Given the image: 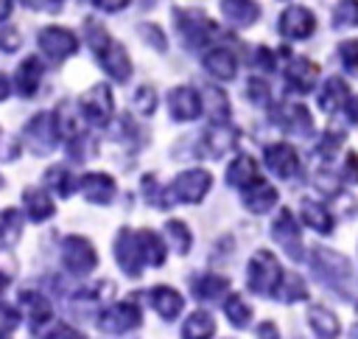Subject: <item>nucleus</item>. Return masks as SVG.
<instances>
[{"mask_svg": "<svg viewBox=\"0 0 358 339\" xmlns=\"http://www.w3.org/2000/svg\"><path fill=\"white\" fill-rule=\"evenodd\" d=\"M246 280H249V289H252L255 294L268 297V294H274V289L280 286L282 269H280L277 258H274L268 249H260V252H255L252 261H249Z\"/></svg>", "mask_w": 358, "mask_h": 339, "instance_id": "nucleus-1", "label": "nucleus"}, {"mask_svg": "<svg viewBox=\"0 0 358 339\" xmlns=\"http://www.w3.org/2000/svg\"><path fill=\"white\" fill-rule=\"evenodd\" d=\"M59 137H62V132H59V123H56L53 112H36L25 123V143L36 157L50 154L59 146Z\"/></svg>", "mask_w": 358, "mask_h": 339, "instance_id": "nucleus-2", "label": "nucleus"}, {"mask_svg": "<svg viewBox=\"0 0 358 339\" xmlns=\"http://www.w3.org/2000/svg\"><path fill=\"white\" fill-rule=\"evenodd\" d=\"M210 185H213V177L207 171H201V168L182 171L171 182V188L165 191V199H168V205L171 202H190V205H196V202H201L207 196Z\"/></svg>", "mask_w": 358, "mask_h": 339, "instance_id": "nucleus-3", "label": "nucleus"}, {"mask_svg": "<svg viewBox=\"0 0 358 339\" xmlns=\"http://www.w3.org/2000/svg\"><path fill=\"white\" fill-rule=\"evenodd\" d=\"M62 263L76 275H90L98 266V252L84 235H67L62 241Z\"/></svg>", "mask_w": 358, "mask_h": 339, "instance_id": "nucleus-4", "label": "nucleus"}, {"mask_svg": "<svg viewBox=\"0 0 358 339\" xmlns=\"http://www.w3.org/2000/svg\"><path fill=\"white\" fill-rule=\"evenodd\" d=\"M92 50H95L98 64L106 70V76H109L112 81H129V78H131V59H129V53L123 50L120 42H115V39L106 36V39H103L101 45H95Z\"/></svg>", "mask_w": 358, "mask_h": 339, "instance_id": "nucleus-5", "label": "nucleus"}, {"mask_svg": "<svg viewBox=\"0 0 358 339\" xmlns=\"http://www.w3.org/2000/svg\"><path fill=\"white\" fill-rule=\"evenodd\" d=\"M78 112L90 126H106L112 118V92L106 84H95L90 87L81 98H78Z\"/></svg>", "mask_w": 358, "mask_h": 339, "instance_id": "nucleus-6", "label": "nucleus"}, {"mask_svg": "<svg viewBox=\"0 0 358 339\" xmlns=\"http://www.w3.org/2000/svg\"><path fill=\"white\" fill-rule=\"evenodd\" d=\"M36 42H39V50H42L50 62H64L67 56H73V53L78 50L76 34L67 31V28H59V25L42 28L39 36H36Z\"/></svg>", "mask_w": 358, "mask_h": 339, "instance_id": "nucleus-7", "label": "nucleus"}, {"mask_svg": "<svg viewBox=\"0 0 358 339\" xmlns=\"http://www.w3.org/2000/svg\"><path fill=\"white\" fill-rule=\"evenodd\" d=\"M271 235H274V241H280V247L285 249V255L291 261H302V255H305V249H302V230H299V221L294 219L291 210H285V207L280 210V216L271 224Z\"/></svg>", "mask_w": 358, "mask_h": 339, "instance_id": "nucleus-8", "label": "nucleus"}, {"mask_svg": "<svg viewBox=\"0 0 358 339\" xmlns=\"http://www.w3.org/2000/svg\"><path fill=\"white\" fill-rule=\"evenodd\" d=\"M140 322H143V317H140L137 305H131V303H115V305L103 308L101 317H98V328H101L103 333H112V336L129 333V331L137 328Z\"/></svg>", "mask_w": 358, "mask_h": 339, "instance_id": "nucleus-9", "label": "nucleus"}, {"mask_svg": "<svg viewBox=\"0 0 358 339\" xmlns=\"http://www.w3.org/2000/svg\"><path fill=\"white\" fill-rule=\"evenodd\" d=\"M313 28H316V17L305 6H288L277 20V31L285 39H308Z\"/></svg>", "mask_w": 358, "mask_h": 339, "instance_id": "nucleus-10", "label": "nucleus"}, {"mask_svg": "<svg viewBox=\"0 0 358 339\" xmlns=\"http://www.w3.org/2000/svg\"><path fill=\"white\" fill-rule=\"evenodd\" d=\"M115 258L120 263V269L129 275V277H137L140 269L145 266L143 263V252H140V244H137V233L131 227H123L117 233V241H115Z\"/></svg>", "mask_w": 358, "mask_h": 339, "instance_id": "nucleus-11", "label": "nucleus"}, {"mask_svg": "<svg viewBox=\"0 0 358 339\" xmlns=\"http://www.w3.org/2000/svg\"><path fill=\"white\" fill-rule=\"evenodd\" d=\"M204 104H201V95L193 90V87H173L168 92V112L173 120L185 123V120H196L201 115Z\"/></svg>", "mask_w": 358, "mask_h": 339, "instance_id": "nucleus-12", "label": "nucleus"}, {"mask_svg": "<svg viewBox=\"0 0 358 339\" xmlns=\"http://www.w3.org/2000/svg\"><path fill=\"white\" fill-rule=\"evenodd\" d=\"M263 160H266V168H268L274 177H280V179H291V177H296V171H299V157H296V151H294L288 143H274V146H268V148L263 151Z\"/></svg>", "mask_w": 358, "mask_h": 339, "instance_id": "nucleus-13", "label": "nucleus"}, {"mask_svg": "<svg viewBox=\"0 0 358 339\" xmlns=\"http://www.w3.org/2000/svg\"><path fill=\"white\" fill-rule=\"evenodd\" d=\"M313 269L319 277H324L327 283H344L350 280V261L333 249H316L313 252Z\"/></svg>", "mask_w": 358, "mask_h": 339, "instance_id": "nucleus-14", "label": "nucleus"}, {"mask_svg": "<svg viewBox=\"0 0 358 339\" xmlns=\"http://www.w3.org/2000/svg\"><path fill=\"white\" fill-rule=\"evenodd\" d=\"M235 143H238V129L227 123H213L201 137V151L204 157H224L235 148Z\"/></svg>", "mask_w": 358, "mask_h": 339, "instance_id": "nucleus-15", "label": "nucleus"}, {"mask_svg": "<svg viewBox=\"0 0 358 339\" xmlns=\"http://www.w3.org/2000/svg\"><path fill=\"white\" fill-rule=\"evenodd\" d=\"M78 191L92 205H109L115 199V179L109 174H84L78 179Z\"/></svg>", "mask_w": 358, "mask_h": 339, "instance_id": "nucleus-16", "label": "nucleus"}, {"mask_svg": "<svg viewBox=\"0 0 358 339\" xmlns=\"http://www.w3.org/2000/svg\"><path fill=\"white\" fill-rule=\"evenodd\" d=\"M204 70L213 76V78H221V81H229L235 78L238 73V59L229 48H213L204 53Z\"/></svg>", "mask_w": 358, "mask_h": 339, "instance_id": "nucleus-17", "label": "nucleus"}, {"mask_svg": "<svg viewBox=\"0 0 358 339\" xmlns=\"http://www.w3.org/2000/svg\"><path fill=\"white\" fill-rule=\"evenodd\" d=\"M282 76H285V81H288L291 90H296V92H310L319 73H316V64H313V62H308V59H291V64H285Z\"/></svg>", "mask_w": 358, "mask_h": 339, "instance_id": "nucleus-18", "label": "nucleus"}, {"mask_svg": "<svg viewBox=\"0 0 358 339\" xmlns=\"http://www.w3.org/2000/svg\"><path fill=\"white\" fill-rule=\"evenodd\" d=\"M274 205H277V191L268 182L257 179L249 188H243V207L249 213H257L260 216V213H268Z\"/></svg>", "mask_w": 358, "mask_h": 339, "instance_id": "nucleus-19", "label": "nucleus"}, {"mask_svg": "<svg viewBox=\"0 0 358 339\" xmlns=\"http://www.w3.org/2000/svg\"><path fill=\"white\" fill-rule=\"evenodd\" d=\"M221 14L235 28H249L260 20V6L255 0H221Z\"/></svg>", "mask_w": 358, "mask_h": 339, "instance_id": "nucleus-20", "label": "nucleus"}, {"mask_svg": "<svg viewBox=\"0 0 358 339\" xmlns=\"http://www.w3.org/2000/svg\"><path fill=\"white\" fill-rule=\"evenodd\" d=\"M39 78H42V62L36 56H28V59L20 62V67L14 73V90L22 98H31L39 87Z\"/></svg>", "mask_w": 358, "mask_h": 339, "instance_id": "nucleus-21", "label": "nucleus"}, {"mask_svg": "<svg viewBox=\"0 0 358 339\" xmlns=\"http://www.w3.org/2000/svg\"><path fill=\"white\" fill-rule=\"evenodd\" d=\"M277 123L291 132V134H310L313 132V118L302 104H288L277 112Z\"/></svg>", "mask_w": 358, "mask_h": 339, "instance_id": "nucleus-22", "label": "nucleus"}, {"mask_svg": "<svg viewBox=\"0 0 358 339\" xmlns=\"http://www.w3.org/2000/svg\"><path fill=\"white\" fill-rule=\"evenodd\" d=\"M176 22H179V31L190 48H199L207 39V34L213 31V25L201 14H190V11H176Z\"/></svg>", "mask_w": 358, "mask_h": 339, "instance_id": "nucleus-23", "label": "nucleus"}, {"mask_svg": "<svg viewBox=\"0 0 358 339\" xmlns=\"http://www.w3.org/2000/svg\"><path fill=\"white\" fill-rule=\"evenodd\" d=\"M260 179V174H257V162H255V157H249V154H238L232 162H229V168H227V182L232 185V188H249L252 182H257Z\"/></svg>", "mask_w": 358, "mask_h": 339, "instance_id": "nucleus-24", "label": "nucleus"}, {"mask_svg": "<svg viewBox=\"0 0 358 339\" xmlns=\"http://www.w3.org/2000/svg\"><path fill=\"white\" fill-rule=\"evenodd\" d=\"M151 305H154V311H157L162 319H176L179 311H182V305H185V300H182V294H179L176 289H171V286H154V291H151Z\"/></svg>", "mask_w": 358, "mask_h": 339, "instance_id": "nucleus-25", "label": "nucleus"}, {"mask_svg": "<svg viewBox=\"0 0 358 339\" xmlns=\"http://www.w3.org/2000/svg\"><path fill=\"white\" fill-rule=\"evenodd\" d=\"M308 325L313 328V333L319 339H336L341 333V325H338V317L330 311V308H322V305H310L308 308Z\"/></svg>", "mask_w": 358, "mask_h": 339, "instance_id": "nucleus-26", "label": "nucleus"}, {"mask_svg": "<svg viewBox=\"0 0 358 339\" xmlns=\"http://www.w3.org/2000/svg\"><path fill=\"white\" fill-rule=\"evenodd\" d=\"M22 202H25V213H28L31 221H45V219H50L56 213L53 199L45 191H39V188H25Z\"/></svg>", "mask_w": 358, "mask_h": 339, "instance_id": "nucleus-27", "label": "nucleus"}, {"mask_svg": "<svg viewBox=\"0 0 358 339\" xmlns=\"http://www.w3.org/2000/svg\"><path fill=\"white\" fill-rule=\"evenodd\" d=\"M20 300L31 308V311H28V314H31V331L39 333V331L53 319V305H50L42 294H36V291H22Z\"/></svg>", "mask_w": 358, "mask_h": 339, "instance_id": "nucleus-28", "label": "nucleus"}, {"mask_svg": "<svg viewBox=\"0 0 358 339\" xmlns=\"http://www.w3.org/2000/svg\"><path fill=\"white\" fill-rule=\"evenodd\" d=\"M137 233V244L143 252V263L145 266H162L165 261V244L154 230H134Z\"/></svg>", "mask_w": 358, "mask_h": 339, "instance_id": "nucleus-29", "label": "nucleus"}, {"mask_svg": "<svg viewBox=\"0 0 358 339\" xmlns=\"http://www.w3.org/2000/svg\"><path fill=\"white\" fill-rule=\"evenodd\" d=\"M347 95H350L347 84H344L338 76H333V78L324 81V87H322V92H319V106H322L324 112H336V109L344 106Z\"/></svg>", "mask_w": 358, "mask_h": 339, "instance_id": "nucleus-30", "label": "nucleus"}, {"mask_svg": "<svg viewBox=\"0 0 358 339\" xmlns=\"http://www.w3.org/2000/svg\"><path fill=\"white\" fill-rule=\"evenodd\" d=\"M302 221L310 227V230H316V233H333V216L324 210V205H319V202H310V199H305L302 202Z\"/></svg>", "mask_w": 358, "mask_h": 339, "instance_id": "nucleus-31", "label": "nucleus"}, {"mask_svg": "<svg viewBox=\"0 0 358 339\" xmlns=\"http://www.w3.org/2000/svg\"><path fill=\"white\" fill-rule=\"evenodd\" d=\"M227 289H229V283L221 275H199V277H193V294L199 300H218Z\"/></svg>", "mask_w": 358, "mask_h": 339, "instance_id": "nucleus-32", "label": "nucleus"}, {"mask_svg": "<svg viewBox=\"0 0 358 339\" xmlns=\"http://www.w3.org/2000/svg\"><path fill=\"white\" fill-rule=\"evenodd\" d=\"M215 331V319L207 311H193L182 328V339H210Z\"/></svg>", "mask_w": 358, "mask_h": 339, "instance_id": "nucleus-33", "label": "nucleus"}, {"mask_svg": "<svg viewBox=\"0 0 358 339\" xmlns=\"http://www.w3.org/2000/svg\"><path fill=\"white\" fill-rule=\"evenodd\" d=\"M277 300L282 303H296V300H305L308 297V289H305V280L299 275H282L277 291H274Z\"/></svg>", "mask_w": 358, "mask_h": 339, "instance_id": "nucleus-34", "label": "nucleus"}, {"mask_svg": "<svg viewBox=\"0 0 358 339\" xmlns=\"http://www.w3.org/2000/svg\"><path fill=\"white\" fill-rule=\"evenodd\" d=\"M45 182H48V188H53L59 196H70V193L78 188V179L70 177V171L62 168V165L48 168V171H45Z\"/></svg>", "mask_w": 358, "mask_h": 339, "instance_id": "nucleus-35", "label": "nucleus"}, {"mask_svg": "<svg viewBox=\"0 0 358 339\" xmlns=\"http://www.w3.org/2000/svg\"><path fill=\"white\" fill-rule=\"evenodd\" d=\"M165 235H168V244H173V249H176L179 255H185V252L190 249V244H193L190 227H187L185 221H179V219L165 221Z\"/></svg>", "mask_w": 358, "mask_h": 339, "instance_id": "nucleus-36", "label": "nucleus"}, {"mask_svg": "<svg viewBox=\"0 0 358 339\" xmlns=\"http://www.w3.org/2000/svg\"><path fill=\"white\" fill-rule=\"evenodd\" d=\"M224 311H227V319H229L235 328H246V325L252 322V308L246 305V300H243L241 294H232V297H227V303H224Z\"/></svg>", "mask_w": 358, "mask_h": 339, "instance_id": "nucleus-37", "label": "nucleus"}, {"mask_svg": "<svg viewBox=\"0 0 358 339\" xmlns=\"http://www.w3.org/2000/svg\"><path fill=\"white\" fill-rule=\"evenodd\" d=\"M333 28H358V0H338L336 3Z\"/></svg>", "mask_w": 358, "mask_h": 339, "instance_id": "nucleus-38", "label": "nucleus"}, {"mask_svg": "<svg viewBox=\"0 0 358 339\" xmlns=\"http://www.w3.org/2000/svg\"><path fill=\"white\" fill-rule=\"evenodd\" d=\"M22 233V219H20V210H3L0 213V241L3 244H14Z\"/></svg>", "mask_w": 358, "mask_h": 339, "instance_id": "nucleus-39", "label": "nucleus"}, {"mask_svg": "<svg viewBox=\"0 0 358 339\" xmlns=\"http://www.w3.org/2000/svg\"><path fill=\"white\" fill-rule=\"evenodd\" d=\"M207 101H210V115L215 118V123H227V118H229L227 95L221 90H207Z\"/></svg>", "mask_w": 358, "mask_h": 339, "instance_id": "nucleus-40", "label": "nucleus"}, {"mask_svg": "<svg viewBox=\"0 0 358 339\" xmlns=\"http://www.w3.org/2000/svg\"><path fill=\"white\" fill-rule=\"evenodd\" d=\"M246 95H249V101L257 104V106H268V101H271L268 84H266L263 78H257V76H252V78L246 81Z\"/></svg>", "mask_w": 358, "mask_h": 339, "instance_id": "nucleus-41", "label": "nucleus"}, {"mask_svg": "<svg viewBox=\"0 0 358 339\" xmlns=\"http://www.w3.org/2000/svg\"><path fill=\"white\" fill-rule=\"evenodd\" d=\"M134 109H137L140 115H151V112L157 109V92H154L151 87H140V90L134 92Z\"/></svg>", "mask_w": 358, "mask_h": 339, "instance_id": "nucleus-42", "label": "nucleus"}, {"mask_svg": "<svg viewBox=\"0 0 358 339\" xmlns=\"http://www.w3.org/2000/svg\"><path fill=\"white\" fill-rule=\"evenodd\" d=\"M338 56H341V62H344L347 70H355V67H358V39L341 42V45H338Z\"/></svg>", "mask_w": 358, "mask_h": 339, "instance_id": "nucleus-43", "label": "nucleus"}, {"mask_svg": "<svg viewBox=\"0 0 358 339\" xmlns=\"http://www.w3.org/2000/svg\"><path fill=\"white\" fill-rule=\"evenodd\" d=\"M17 154H20V143L0 129V162H11L17 160Z\"/></svg>", "mask_w": 358, "mask_h": 339, "instance_id": "nucleus-44", "label": "nucleus"}, {"mask_svg": "<svg viewBox=\"0 0 358 339\" xmlns=\"http://www.w3.org/2000/svg\"><path fill=\"white\" fill-rule=\"evenodd\" d=\"M17 325H20V314L11 305H3L0 303V333H11Z\"/></svg>", "mask_w": 358, "mask_h": 339, "instance_id": "nucleus-45", "label": "nucleus"}, {"mask_svg": "<svg viewBox=\"0 0 358 339\" xmlns=\"http://www.w3.org/2000/svg\"><path fill=\"white\" fill-rule=\"evenodd\" d=\"M140 34H143V39H148L154 45V50H165V36H162V31L157 25L145 22V25H140Z\"/></svg>", "mask_w": 358, "mask_h": 339, "instance_id": "nucleus-46", "label": "nucleus"}, {"mask_svg": "<svg viewBox=\"0 0 358 339\" xmlns=\"http://www.w3.org/2000/svg\"><path fill=\"white\" fill-rule=\"evenodd\" d=\"M255 64H257L260 70H274V56H271V50L263 48V45H257V50H255Z\"/></svg>", "mask_w": 358, "mask_h": 339, "instance_id": "nucleus-47", "label": "nucleus"}, {"mask_svg": "<svg viewBox=\"0 0 358 339\" xmlns=\"http://www.w3.org/2000/svg\"><path fill=\"white\" fill-rule=\"evenodd\" d=\"M20 48V34L17 31H0V50L14 53Z\"/></svg>", "mask_w": 358, "mask_h": 339, "instance_id": "nucleus-48", "label": "nucleus"}, {"mask_svg": "<svg viewBox=\"0 0 358 339\" xmlns=\"http://www.w3.org/2000/svg\"><path fill=\"white\" fill-rule=\"evenodd\" d=\"M129 3H131V0H95V6H98L101 11H109V14H115V11H123Z\"/></svg>", "mask_w": 358, "mask_h": 339, "instance_id": "nucleus-49", "label": "nucleus"}, {"mask_svg": "<svg viewBox=\"0 0 358 339\" xmlns=\"http://www.w3.org/2000/svg\"><path fill=\"white\" fill-rule=\"evenodd\" d=\"M28 8H36V11H59L62 0H25Z\"/></svg>", "mask_w": 358, "mask_h": 339, "instance_id": "nucleus-50", "label": "nucleus"}, {"mask_svg": "<svg viewBox=\"0 0 358 339\" xmlns=\"http://www.w3.org/2000/svg\"><path fill=\"white\" fill-rule=\"evenodd\" d=\"M341 109L347 112V120L350 123H358V95H347V101H344Z\"/></svg>", "mask_w": 358, "mask_h": 339, "instance_id": "nucleus-51", "label": "nucleus"}, {"mask_svg": "<svg viewBox=\"0 0 358 339\" xmlns=\"http://www.w3.org/2000/svg\"><path fill=\"white\" fill-rule=\"evenodd\" d=\"M344 177L350 182H358V154H350L347 162H344Z\"/></svg>", "mask_w": 358, "mask_h": 339, "instance_id": "nucleus-52", "label": "nucleus"}, {"mask_svg": "<svg viewBox=\"0 0 358 339\" xmlns=\"http://www.w3.org/2000/svg\"><path fill=\"white\" fill-rule=\"evenodd\" d=\"M255 339H280V333H277L274 322H260V325H257V336H255Z\"/></svg>", "mask_w": 358, "mask_h": 339, "instance_id": "nucleus-53", "label": "nucleus"}, {"mask_svg": "<svg viewBox=\"0 0 358 339\" xmlns=\"http://www.w3.org/2000/svg\"><path fill=\"white\" fill-rule=\"evenodd\" d=\"M11 8H14V0H0V22L11 17Z\"/></svg>", "mask_w": 358, "mask_h": 339, "instance_id": "nucleus-54", "label": "nucleus"}, {"mask_svg": "<svg viewBox=\"0 0 358 339\" xmlns=\"http://www.w3.org/2000/svg\"><path fill=\"white\" fill-rule=\"evenodd\" d=\"M8 92H11V84H8V78L0 73V101H3V98H8Z\"/></svg>", "mask_w": 358, "mask_h": 339, "instance_id": "nucleus-55", "label": "nucleus"}, {"mask_svg": "<svg viewBox=\"0 0 358 339\" xmlns=\"http://www.w3.org/2000/svg\"><path fill=\"white\" fill-rule=\"evenodd\" d=\"M8 280H11V277H8V275H3V272H0V291H3V289H6V286H8Z\"/></svg>", "mask_w": 358, "mask_h": 339, "instance_id": "nucleus-56", "label": "nucleus"}, {"mask_svg": "<svg viewBox=\"0 0 358 339\" xmlns=\"http://www.w3.org/2000/svg\"><path fill=\"white\" fill-rule=\"evenodd\" d=\"M62 339H81V336H78V333H73V331H67V333H64Z\"/></svg>", "mask_w": 358, "mask_h": 339, "instance_id": "nucleus-57", "label": "nucleus"}, {"mask_svg": "<svg viewBox=\"0 0 358 339\" xmlns=\"http://www.w3.org/2000/svg\"><path fill=\"white\" fill-rule=\"evenodd\" d=\"M350 339H358V325H355V328L350 331Z\"/></svg>", "mask_w": 358, "mask_h": 339, "instance_id": "nucleus-58", "label": "nucleus"}, {"mask_svg": "<svg viewBox=\"0 0 358 339\" xmlns=\"http://www.w3.org/2000/svg\"><path fill=\"white\" fill-rule=\"evenodd\" d=\"M0 339H8V336H3V333H0Z\"/></svg>", "mask_w": 358, "mask_h": 339, "instance_id": "nucleus-59", "label": "nucleus"}]
</instances>
